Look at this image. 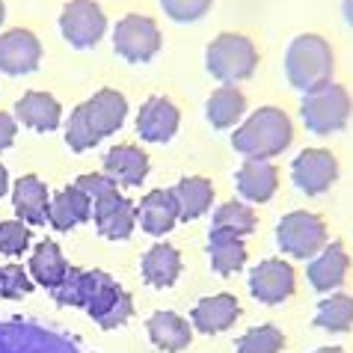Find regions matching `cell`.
I'll use <instances>...</instances> for the list:
<instances>
[{
  "instance_id": "6da1fadb",
  "label": "cell",
  "mask_w": 353,
  "mask_h": 353,
  "mask_svg": "<svg viewBox=\"0 0 353 353\" xmlns=\"http://www.w3.org/2000/svg\"><path fill=\"white\" fill-rule=\"evenodd\" d=\"M54 300L60 306L86 309L101 330H116L131 318L134 300L128 291H122L104 270H77L68 268L65 279L54 288Z\"/></svg>"
},
{
  "instance_id": "7a4b0ae2",
  "label": "cell",
  "mask_w": 353,
  "mask_h": 353,
  "mask_svg": "<svg viewBox=\"0 0 353 353\" xmlns=\"http://www.w3.org/2000/svg\"><path fill=\"white\" fill-rule=\"evenodd\" d=\"M128 116V101L116 90H101L95 92L90 101L77 104L72 110V119L65 125V143L72 152H86L98 145L104 137L116 134L125 125Z\"/></svg>"
},
{
  "instance_id": "3957f363",
  "label": "cell",
  "mask_w": 353,
  "mask_h": 353,
  "mask_svg": "<svg viewBox=\"0 0 353 353\" xmlns=\"http://www.w3.org/2000/svg\"><path fill=\"white\" fill-rule=\"evenodd\" d=\"M291 137H294V128L288 116L279 107H261L234 131L232 145L247 161H268L288 149Z\"/></svg>"
},
{
  "instance_id": "277c9868",
  "label": "cell",
  "mask_w": 353,
  "mask_h": 353,
  "mask_svg": "<svg viewBox=\"0 0 353 353\" xmlns=\"http://www.w3.org/2000/svg\"><path fill=\"white\" fill-rule=\"evenodd\" d=\"M285 74L288 83L300 92H315L327 86L332 77V48L327 45V39L315 33L294 39L285 54Z\"/></svg>"
},
{
  "instance_id": "5b68a950",
  "label": "cell",
  "mask_w": 353,
  "mask_h": 353,
  "mask_svg": "<svg viewBox=\"0 0 353 353\" xmlns=\"http://www.w3.org/2000/svg\"><path fill=\"white\" fill-rule=\"evenodd\" d=\"M256 63H259L256 45L247 36H238V33H220L208 45V54H205L208 72L229 86H234L238 81H247L256 72Z\"/></svg>"
},
{
  "instance_id": "8992f818",
  "label": "cell",
  "mask_w": 353,
  "mask_h": 353,
  "mask_svg": "<svg viewBox=\"0 0 353 353\" xmlns=\"http://www.w3.org/2000/svg\"><path fill=\"white\" fill-rule=\"evenodd\" d=\"M350 110H353V101H350L345 86H339V83H327L315 92H306L303 95V104H300L306 128L321 137L345 128L350 119Z\"/></svg>"
},
{
  "instance_id": "52a82bcc",
  "label": "cell",
  "mask_w": 353,
  "mask_h": 353,
  "mask_svg": "<svg viewBox=\"0 0 353 353\" xmlns=\"http://www.w3.org/2000/svg\"><path fill=\"white\" fill-rule=\"evenodd\" d=\"M0 353H81V347L36 323L0 321Z\"/></svg>"
},
{
  "instance_id": "ba28073f",
  "label": "cell",
  "mask_w": 353,
  "mask_h": 353,
  "mask_svg": "<svg viewBox=\"0 0 353 353\" xmlns=\"http://www.w3.org/2000/svg\"><path fill=\"white\" fill-rule=\"evenodd\" d=\"M276 243L282 252L294 259H315L327 247V225L309 211L285 214L276 225Z\"/></svg>"
},
{
  "instance_id": "9c48e42d",
  "label": "cell",
  "mask_w": 353,
  "mask_h": 353,
  "mask_svg": "<svg viewBox=\"0 0 353 353\" xmlns=\"http://www.w3.org/2000/svg\"><path fill=\"white\" fill-rule=\"evenodd\" d=\"M116 54L128 63H149L161 51V30L145 15H125L113 33Z\"/></svg>"
},
{
  "instance_id": "30bf717a",
  "label": "cell",
  "mask_w": 353,
  "mask_h": 353,
  "mask_svg": "<svg viewBox=\"0 0 353 353\" xmlns=\"http://www.w3.org/2000/svg\"><path fill=\"white\" fill-rule=\"evenodd\" d=\"M60 30L72 48H92L101 42L107 18L95 0H72L60 15Z\"/></svg>"
},
{
  "instance_id": "8fae6325",
  "label": "cell",
  "mask_w": 353,
  "mask_h": 353,
  "mask_svg": "<svg viewBox=\"0 0 353 353\" xmlns=\"http://www.w3.org/2000/svg\"><path fill=\"white\" fill-rule=\"evenodd\" d=\"M291 179L303 193L315 196V193H323L339 179V163L327 149H306L294 158Z\"/></svg>"
},
{
  "instance_id": "7c38bea8",
  "label": "cell",
  "mask_w": 353,
  "mask_h": 353,
  "mask_svg": "<svg viewBox=\"0 0 353 353\" xmlns=\"http://www.w3.org/2000/svg\"><path fill=\"white\" fill-rule=\"evenodd\" d=\"M250 291L259 303L276 306L294 294V268L282 259H264L250 273Z\"/></svg>"
},
{
  "instance_id": "4fadbf2b",
  "label": "cell",
  "mask_w": 353,
  "mask_h": 353,
  "mask_svg": "<svg viewBox=\"0 0 353 353\" xmlns=\"http://www.w3.org/2000/svg\"><path fill=\"white\" fill-rule=\"evenodd\" d=\"M92 217H95V225L104 238L125 241V238H131V232H134L137 211L125 196H119V190H113V193H107L101 199L92 202Z\"/></svg>"
},
{
  "instance_id": "5bb4252c",
  "label": "cell",
  "mask_w": 353,
  "mask_h": 353,
  "mask_svg": "<svg viewBox=\"0 0 353 353\" xmlns=\"http://www.w3.org/2000/svg\"><path fill=\"white\" fill-rule=\"evenodd\" d=\"M42 60V45L30 30H6L0 36V72L30 74Z\"/></svg>"
},
{
  "instance_id": "9a60e30c",
  "label": "cell",
  "mask_w": 353,
  "mask_h": 353,
  "mask_svg": "<svg viewBox=\"0 0 353 353\" xmlns=\"http://www.w3.org/2000/svg\"><path fill=\"white\" fill-rule=\"evenodd\" d=\"M179 131V110L166 98H149L137 116V134L145 143H166Z\"/></svg>"
},
{
  "instance_id": "2e32d148",
  "label": "cell",
  "mask_w": 353,
  "mask_h": 353,
  "mask_svg": "<svg viewBox=\"0 0 353 353\" xmlns=\"http://www.w3.org/2000/svg\"><path fill=\"white\" fill-rule=\"evenodd\" d=\"M104 172L107 179L125 188H140L143 179L149 175V154L137 145H113L104 154Z\"/></svg>"
},
{
  "instance_id": "e0dca14e",
  "label": "cell",
  "mask_w": 353,
  "mask_h": 353,
  "mask_svg": "<svg viewBox=\"0 0 353 353\" xmlns=\"http://www.w3.org/2000/svg\"><path fill=\"white\" fill-rule=\"evenodd\" d=\"M12 205H15V214L21 223L42 225V223H48L51 196H48V188L42 184L39 175H21L12 188Z\"/></svg>"
},
{
  "instance_id": "ac0fdd59",
  "label": "cell",
  "mask_w": 353,
  "mask_h": 353,
  "mask_svg": "<svg viewBox=\"0 0 353 353\" xmlns=\"http://www.w3.org/2000/svg\"><path fill=\"white\" fill-rule=\"evenodd\" d=\"M347 268H350V259H347L345 247H341L339 241L330 243V247H323L318 256L309 261V268H306L309 285L315 288V291H332V288H339L341 282H345V276H347Z\"/></svg>"
},
{
  "instance_id": "d6986e66",
  "label": "cell",
  "mask_w": 353,
  "mask_h": 353,
  "mask_svg": "<svg viewBox=\"0 0 353 353\" xmlns=\"http://www.w3.org/2000/svg\"><path fill=\"white\" fill-rule=\"evenodd\" d=\"M241 315V303L232 294H214V297H202L193 309V327L199 332H223L229 330Z\"/></svg>"
},
{
  "instance_id": "ffe728a7",
  "label": "cell",
  "mask_w": 353,
  "mask_h": 353,
  "mask_svg": "<svg viewBox=\"0 0 353 353\" xmlns=\"http://www.w3.org/2000/svg\"><path fill=\"white\" fill-rule=\"evenodd\" d=\"M92 217V199L77 188H65L51 199V211H48V223L57 232H68Z\"/></svg>"
},
{
  "instance_id": "44dd1931",
  "label": "cell",
  "mask_w": 353,
  "mask_h": 353,
  "mask_svg": "<svg viewBox=\"0 0 353 353\" xmlns=\"http://www.w3.org/2000/svg\"><path fill=\"white\" fill-rule=\"evenodd\" d=\"M137 220L143 223V229L149 234H166L179 223V205H175L172 190H152L143 196Z\"/></svg>"
},
{
  "instance_id": "7402d4cb",
  "label": "cell",
  "mask_w": 353,
  "mask_h": 353,
  "mask_svg": "<svg viewBox=\"0 0 353 353\" xmlns=\"http://www.w3.org/2000/svg\"><path fill=\"white\" fill-rule=\"evenodd\" d=\"M279 188V172L268 161H247L238 170V190L250 202H270Z\"/></svg>"
},
{
  "instance_id": "603a6c76",
  "label": "cell",
  "mask_w": 353,
  "mask_h": 353,
  "mask_svg": "<svg viewBox=\"0 0 353 353\" xmlns=\"http://www.w3.org/2000/svg\"><path fill=\"white\" fill-rule=\"evenodd\" d=\"M208 256H211V268L220 273V276H232L243 268L247 261V247H243V238L234 232L225 229H211L208 238Z\"/></svg>"
},
{
  "instance_id": "cb8c5ba5",
  "label": "cell",
  "mask_w": 353,
  "mask_h": 353,
  "mask_svg": "<svg viewBox=\"0 0 353 353\" xmlns=\"http://www.w3.org/2000/svg\"><path fill=\"white\" fill-rule=\"evenodd\" d=\"M15 116L21 119L27 128H33V131H54L57 125H60V101H57L54 95H48V92H27L21 101L15 104Z\"/></svg>"
},
{
  "instance_id": "d4e9b609",
  "label": "cell",
  "mask_w": 353,
  "mask_h": 353,
  "mask_svg": "<svg viewBox=\"0 0 353 353\" xmlns=\"http://www.w3.org/2000/svg\"><path fill=\"white\" fill-rule=\"evenodd\" d=\"M190 323L175 312H154L149 318V339L154 347H161L166 353H179L190 345Z\"/></svg>"
},
{
  "instance_id": "484cf974",
  "label": "cell",
  "mask_w": 353,
  "mask_h": 353,
  "mask_svg": "<svg viewBox=\"0 0 353 353\" xmlns=\"http://www.w3.org/2000/svg\"><path fill=\"white\" fill-rule=\"evenodd\" d=\"M181 273V256L170 243H154L143 256V279L152 288H170Z\"/></svg>"
},
{
  "instance_id": "4316f807",
  "label": "cell",
  "mask_w": 353,
  "mask_h": 353,
  "mask_svg": "<svg viewBox=\"0 0 353 353\" xmlns=\"http://www.w3.org/2000/svg\"><path fill=\"white\" fill-rule=\"evenodd\" d=\"M172 196H175V205H179V220H196L211 208L214 188L202 175H190V179H181L175 184Z\"/></svg>"
},
{
  "instance_id": "83f0119b",
  "label": "cell",
  "mask_w": 353,
  "mask_h": 353,
  "mask_svg": "<svg viewBox=\"0 0 353 353\" xmlns=\"http://www.w3.org/2000/svg\"><path fill=\"white\" fill-rule=\"evenodd\" d=\"M243 110H247V95L238 86H229V83L214 90L208 104H205V113H208V122L214 128H232L243 116Z\"/></svg>"
},
{
  "instance_id": "f1b7e54d",
  "label": "cell",
  "mask_w": 353,
  "mask_h": 353,
  "mask_svg": "<svg viewBox=\"0 0 353 353\" xmlns=\"http://www.w3.org/2000/svg\"><path fill=\"white\" fill-rule=\"evenodd\" d=\"M30 273H33V279L39 282V285H42V288H51V291L65 279L68 261L63 259V252H60V247H57L54 241H42V243H39V247L33 250Z\"/></svg>"
},
{
  "instance_id": "f546056e",
  "label": "cell",
  "mask_w": 353,
  "mask_h": 353,
  "mask_svg": "<svg viewBox=\"0 0 353 353\" xmlns=\"http://www.w3.org/2000/svg\"><path fill=\"white\" fill-rule=\"evenodd\" d=\"M315 327L330 332H347L353 327V297L350 294H332L318 303Z\"/></svg>"
},
{
  "instance_id": "4dcf8cb0",
  "label": "cell",
  "mask_w": 353,
  "mask_h": 353,
  "mask_svg": "<svg viewBox=\"0 0 353 353\" xmlns=\"http://www.w3.org/2000/svg\"><path fill=\"white\" fill-rule=\"evenodd\" d=\"M211 229H225V232H234V234H250L256 229V214H252L250 205L243 202H225L214 211V223Z\"/></svg>"
},
{
  "instance_id": "1f68e13d",
  "label": "cell",
  "mask_w": 353,
  "mask_h": 353,
  "mask_svg": "<svg viewBox=\"0 0 353 353\" xmlns=\"http://www.w3.org/2000/svg\"><path fill=\"white\" fill-rule=\"evenodd\" d=\"M282 347H285V336H282L273 323L252 327L247 336L238 341V353H279Z\"/></svg>"
},
{
  "instance_id": "d6a6232c",
  "label": "cell",
  "mask_w": 353,
  "mask_h": 353,
  "mask_svg": "<svg viewBox=\"0 0 353 353\" xmlns=\"http://www.w3.org/2000/svg\"><path fill=\"white\" fill-rule=\"evenodd\" d=\"M30 229L21 223V220H6L0 223V252L9 259H18L24 256V250L30 247Z\"/></svg>"
},
{
  "instance_id": "836d02e7",
  "label": "cell",
  "mask_w": 353,
  "mask_h": 353,
  "mask_svg": "<svg viewBox=\"0 0 353 353\" xmlns=\"http://www.w3.org/2000/svg\"><path fill=\"white\" fill-rule=\"evenodd\" d=\"M30 291H33V282L24 273L21 264H6V268H0V297L21 300L24 294H30Z\"/></svg>"
},
{
  "instance_id": "e575fe53",
  "label": "cell",
  "mask_w": 353,
  "mask_h": 353,
  "mask_svg": "<svg viewBox=\"0 0 353 353\" xmlns=\"http://www.w3.org/2000/svg\"><path fill=\"white\" fill-rule=\"evenodd\" d=\"M214 0H161V6H163V12L172 18V21H179V24H193V21H199V18L208 12Z\"/></svg>"
},
{
  "instance_id": "d590c367",
  "label": "cell",
  "mask_w": 353,
  "mask_h": 353,
  "mask_svg": "<svg viewBox=\"0 0 353 353\" xmlns=\"http://www.w3.org/2000/svg\"><path fill=\"white\" fill-rule=\"evenodd\" d=\"M74 188L83 190V193L95 202V199H101V196L113 193V190H116V181H110L107 175H81V179L74 181Z\"/></svg>"
},
{
  "instance_id": "8d00e7d4",
  "label": "cell",
  "mask_w": 353,
  "mask_h": 353,
  "mask_svg": "<svg viewBox=\"0 0 353 353\" xmlns=\"http://www.w3.org/2000/svg\"><path fill=\"white\" fill-rule=\"evenodd\" d=\"M15 131H18V125H15L12 116L0 113V152H3L6 145H12V140H15Z\"/></svg>"
},
{
  "instance_id": "74e56055",
  "label": "cell",
  "mask_w": 353,
  "mask_h": 353,
  "mask_svg": "<svg viewBox=\"0 0 353 353\" xmlns=\"http://www.w3.org/2000/svg\"><path fill=\"white\" fill-rule=\"evenodd\" d=\"M9 190V172H6V166L0 163V196H3Z\"/></svg>"
},
{
  "instance_id": "f35d334b",
  "label": "cell",
  "mask_w": 353,
  "mask_h": 353,
  "mask_svg": "<svg viewBox=\"0 0 353 353\" xmlns=\"http://www.w3.org/2000/svg\"><path fill=\"white\" fill-rule=\"evenodd\" d=\"M341 12H345V18H347V24L353 27V0H345V3H341Z\"/></svg>"
},
{
  "instance_id": "ab89813d",
  "label": "cell",
  "mask_w": 353,
  "mask_h": 353,
  "mask_svg": "<svg viewBox=\"0 0 353 353\" xmlns=\"http://www.w3.org/2000/svg\"><path fill=\"white\" fill-rule=\"evenodd\" d=\"M315 353H345V350H341V347H318Z\"/></svg>"
},
{
  "instance_id": "60d3db41",
  "label": "cell",
  "mask_w": 353,
  "mask_h": 353,
  "mask_svg": "<svg viewBox=\"0 0 353 353\" xmlns=\"http://www.w3.org/2000/svg\"><path fill=\"white\" fill-rule=\"evenodd\" d=\"M3 18H6V6H3V0H0V24H3Z\"/></svg>"
}]
</instances>
